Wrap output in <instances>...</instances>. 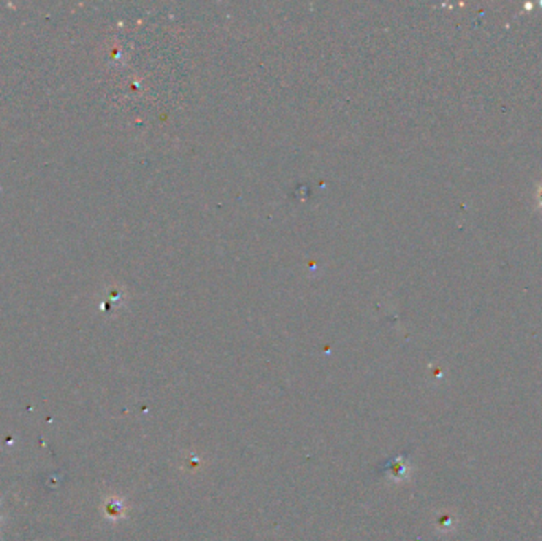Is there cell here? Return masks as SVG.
I'll return each instance as SVG.
<instances>
[{
    "label": "cell",
    "instance_id": "6da1fadb",
    "mask_svg": "<svg viewBox=\"0 0 542 541\" xmlns=\"http://www.w3.org/2000/svg\"><path fill=\"white\" fill-rule=\"evenodd\" d=\"M536 200H538L539 207L542 208V184L538 188V192H536Z\"/></svg>",
    "mask_w": 542,
    "mask_h": 541
}]
</instances>
